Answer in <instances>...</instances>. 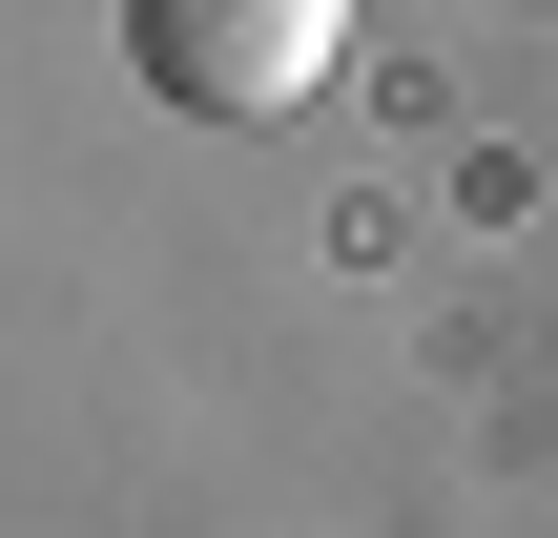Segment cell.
<instances>
[{
  "mask_svg": "<svg viewBox=\"0 0 558 538\" xmlns=\"http://www.w3.org/2000/svg\"><path fill=\"white\" fill-rule=\"evenodd\" d=\"M124 62L186 104V124H269L352 62V0H124Z\"/></svg>",
  "mask_w": 558,
  "mask_h": 538,
  "instance_id": "1",
  "label": "cell"
}]
</instances>
